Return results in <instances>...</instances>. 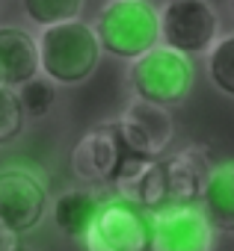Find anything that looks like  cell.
I'll return each instance as SVG.
<instances>
[{"label": "cell", "instance_id": "9a60e30c", "mask_svg": "<svg viewBox=\"0 0 234 251\" xmlns=\"http://www.w3.org/2000/svg\"><path fill=\"white\" fill-rule=\"evenodd\" d=\"M207 71L213 86L234 98V33L213 42V48L207 50Z\"/></svg>", "mask_w": 234, "mask_h": 251}, {"label": "cell", "instance_id": "44dd1931", "mask_svg": "<svg viewBox=\"0 0 234 251\" xmlns=\"http://www.w3.org/2000/svg\"><path fill=\"white\" fill-rule=\"evenodd\" d=\"M205 3H207V0H205Z\"/></svg>", "mask_w": 234, "mask_h": 251}, {"label": "cell", "instance_id": "8fae6325", "mask_svg": "<svg viewBox=\"0 0 234 251\" xmlns=\"http://www.w3.org/2000/svg\"><path fill=\"white\" fill-rule=\"evenodd\" d=\"M39 77V45L21 27H0V86L18 89Z\"/></svg>", "mask_w": 234, "mask_h": 251}, {"label": "cell", "instance_id": "3957f363", "mask_svg": "<svg viewBox=\"0 0 234 251\" xmlns=\"http://www.w3.org/2000/svg\"><path fill=\"white\" fill-rule=\"evenodd\" d=\"M193 80H196V71L190 56L166 45H154L151 50L137 56L128 68V83L134 89V98L163 109L181 103L190 95Z\"/></svg>", "mask_w": 234, "mask_h": 251}, {"label": "cell", "instance_id": "ba28073f", "mask_svg": "<svg viewBox=\"0 0 234 251\" xmlns=\"http://www.w3.org/2000/svg\"><path fill=\"white\" fill-rule=\"evenodd\" d=\"M125 160H128V148L113 121L89 127L71 151V169H74L77 180H86L95 186L113 183Z\"/></svg>", "mask_w": 234, "mask_h": 251}, {"label": "cell", "instance_id": "4fadbf2b", "mask_svg": "<svg viewBox=\"0 0 234 251\" xmlns=\"http://www.w3.org/2000/svg\"><path fill=\"white\" fill-rule=\"evenodd\" d=\"M101 198L92 189H68L51 201V219L59 227V233L71 239H83L101 210Z\"/></svg>", "mask_w": 234, "mask_h": 251}, {"label": "cell", "instance_id": "e0dca14e", "mask_svg": "<svg viewBox=\"0 0 234 251\" xmlns=\"http://www.w3.org/2000/svg\"><path fill=\"white\" fill-rule=\"evenodd\" d=\"M24 130V112L18 103L15 89L0 86V145H9Z\"/></svg>", "mask_w": 234, "mask_h": 251}, {"label": "cell", "instance_id": "2e32d148", "mask_svg": "<svg viewBox=\"0 0 234 251\" xmlns=\"http://www.w3.org/2000/svg\"><path fill=\"white\" fill-rule=\"evenodd\" d=\"M18 103H21V112H24V118L30 115V118H42V115H48L51 109H54V103H57V86L48 80V77H33V80H27L24 86H18Z\"/></svg>", "mask_w": 234, "mask_h": 251}, {"label": "cell", "instance_id": "7a4b0ae2", "mask_svg": "<svg viewBox=\"0 0 234 251\" xmlns=\"http://www.w3.org/2000/svg\"><path fill=\"white\" fill-rule=\"evenodd\" d=\"M92 30L101 50L119 59H137L160 42V18L148 0H110Z\"/></svg>", "mask_w": 234, "mask_h": 251}, {"label": "cell", "instance_id": "5bb4252c", "mask_svg": "<svg viewBox=\"0 0 234 251\" xmlns=\"http://www.w3.org/2000/svg\"><path fill=\"white\" fill-rule=\"evenodd\" d=\"M80 6H83V0H21L24 15L33 24H39L42 30L62 24V21H74L80 15Z\"/></svg>", "mask_w": 234, "mask_h": 251}, {"label": "cell", "instance_id": "ac0fdd59", "mask_svg": "<svg viewBox=\"0 0 234 251\" xmlns=\"http://www.w3.org/2000/svg\"><path fill=\"white\" fill-rule=\"evenodd\" d=\"M6 251H36V248H33V245H27V242H21V239H12V245H9Z\"/></svg>", "mask_w": 234, "mask_h": 251}, {"label": "cell", "instance_id": "8992f818", "mask_svg": "<svg viewBox=\"0 0 234 251\" xmlns=\"http://www.w3.org/2000/svg\"><path fill=\"white\" fill-rule=\"evenodd\" d=\"M148 213L122 198L104 201L89 233L83 236L89 251H148Z\"/></svg>", "mask_w": 234, "mask_h": 251}, {"label": "cell", "instance_id": "5b68a950", "mask_svg": "<svg viewBox=\"0 0 234 251\" xmlns=\"http://www.w3.org/2000/svg\"><path fill=\"white\" fill-rule=\"evenodd\" d=\"M157 18L163 45L184 56L207 53L219 36L216 9L205 0H169Z\"/></svg>", "mask_w": 234, "mask_h": 251}, {"label": "cell", "instance_id": "ffe728a7", "mask_svg": "<svg viewBox=\"0 0 234 251\" xmlns=\"http://www.w3.org/2000/svg\"><path fill=\"white\" fill-rule=\"evenodd\" d=\"M231 12H234V0H231Z\"/></svg>", "mask_w": 234, "mask_h": 251}, {"label": "cell", "instance_id": "6da1fadb", "mask_svg": "<svg viewBox=\"0 0 234 251\" xmlns=\"http://www.w3.org/2000/svg\"><path fill=\"white\" fill-rule=\"evenodd\" d=\"M39 45V71L57 86H74L92 77L101 62V45L95 30L83 21H62L42 30Z\"/></svg>", "mask_w": 234, "mask_h": 251}, {"label": "cell", "instance_id": "7c38bea8", "mask_svg": "<svg viewBox=\"0 0 234 251\" xmlns=\"http://www.w3.org/2000/svg\"><path fill=\"white\" fill-rule=\"evenodd\" d=\"M199 210L205 213L213 233H234V166L210 169L199 198Z\"/></svg>", "mask_w": 234, "mask_h": 251}, {"label": "cell", "instance_id": "d6986e66", "mask_svg": "<svg viewBox=\"0 0 234 251\" xmlns=\"http://www.w3.org/2000/svg\"><path fill=\"white\" fill-rule=\"evenodd\" d=\"M9 245H12V236H9V233H6L3 227H0V251H6Z\"/></svg>", "mask_w": 234, "mask_h": 251}, {"label": "cell", "instance_id": "30bf717a", "mask_svg": "<svg viewBox=\"0 0 234 251\" xmlns=\"http://www.w3.org/2000/svg\"><path fill=\"white\" fill-rule=\"evenodd\" d=\"M205 145H190L187 151L175 157H163V177H166V207H196L202 198V189L210 175ZM163 207V210H166Z\"/></svg>", "mask_w": 234, "mask_h": 251}, {"label": "cell", "instance_id": "277c9868", "mask_svg": "<svg viewBox=\"0 0 234 251\" xmlns=\"http://www.w3.org/2000/svg\"><path fill=\"white\" fill-rule=\"evenodd\" d=\"M51 210L48 186L39 175L21 166L0 169V227L12 239L30 233Z\"/></svg>", "mask_w": 234, "mask_h": 251}, {"label": "cell", "instance_id": "9c48e42d", "mask_svg": "<svg viewBox=\"0 0 234 251\" xmlns=\"http://www.w3.org/2000/svg\"><path fill=\"white\" fill-rule=\"evenodd\" d=\"M148 225H151L148 251H210L213 248V227L207 225L199 204L148 213Z\"/></svg>", "mask_w": 234, "mask_h": 251}, {"label": "cell", "instance_id": "52a82bcc", "mask_svg": "<svg viewBox=\"0 0 234 251\" xmlns=\"http://www.w3.org/2000/svg\"><path fill=\"white\" fill-rule=\"evenodd\" d=\"M113 124L119 130L128 154H134L140 160H160L175 136V121H172L169 109L137 100V98L125 106V112Z\"/></svg>", "mask_w": 234, "mask_h": 251}]
</instances>
